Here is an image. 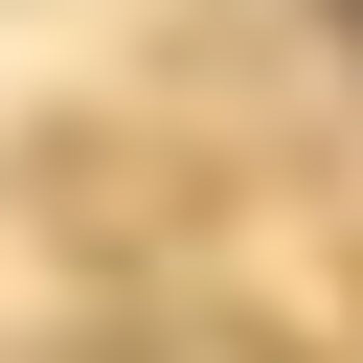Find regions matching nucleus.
Wrapping results in <instances>:
<instances>
[{
    "label": "nucleus",
    "mask_w": 363,
    "mask_h": 363,
    "mask_svg": "<svg viewBox=\"0 0 363 363\" xmlns=\"http://www.w3.org/2000/svg\"><path fill=\"white\" fill-rule=\"evenodd\" d=\"M340 23H363V0H340Z\"/></svg>",
    "instance_id": "f257e3e1"
}]
</instances>
